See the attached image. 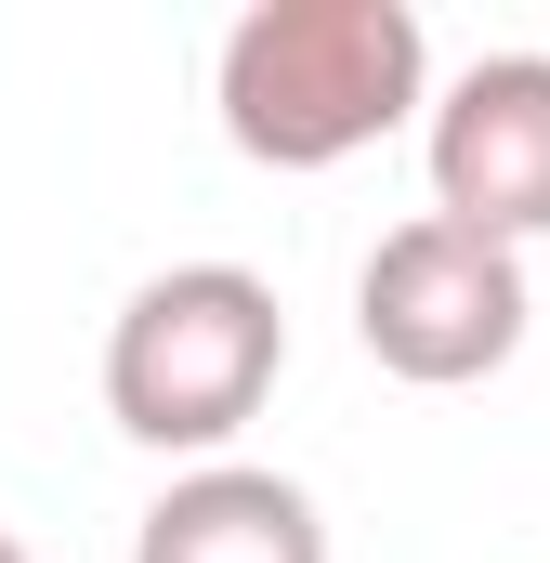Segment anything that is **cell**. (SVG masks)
<instances>
[{
  "mask_svg": "<svg viewBox=\"0 0 550 563\" xmlns=\"http://www.w3.org/2000/svg\"><path fill=\"white\" fill-rule=\"evenodd\" d=\"M210 106L250 170H341L432 106V26L407 0H250L223 26Z\"/></svg>",
  "mask_w": 550,
  "mask_h": 563,
  "instance_id": "obj_1",
  "label": "cell"
},
{
  "mask_svg": "<svg viewBox=\"0 0 550 563\" xmlns=\"http://www.w3.org/2000/svg\"><path fill=\"white\" fill-rule=\"evenodd\" d=\"M288 367V314L250 263H170L106 328V420L157 459H223Z\"/></svg>",
  "mask_w": 550,
  "mask_h": 563,
  "instance_id": "obj_2",
  "label": "cell"
},
{
  "mask_svg": "<svg viewBox=\"0 0 550 563\" xmlns=\"http://www.w3.org/2000/svg\"><path fill=\"white\" fill-rule=\"evenodd\" d=\"M525 250H498V236H472V223H446V210H419L394 223L381 250H367V276H354V341H367V367H394L419 394H459V380H498L512 354H525Z\"/></svg>",
  "mask_w": 550,
  "mask_h": 563,
  "instance_id": "obj_3",
  "label": "cell"
},
{
  "mask_svg": "<svg viewBox=\"0 0 550 563\" xmlns=\"http://www.w3.org/2000/svg\"><path fill=\"white\" fill-rule=\"evenodd\" d=\"M419 157H432V210L525 250L550 236V53H485L432 92L419 119Z\"/></svg>",
  "mask_w": 550,
  "mask_h": 563,
  "instance_id": "obj_4",
  "label": "cell"
},
{
  "mask_svg": "<svg viewBox=\"0 0 550 563\" xmlns=\"http://www.w3.org/2000/svg\"><path fill=\"white\" fill-rule=\"evenodd\" d=\"M132 563H328V511L263 459H197L132 525Z\"/></svg>",
  "mask_w": 550,
  "mask_h": 563,
  "instance_id": "obj_5",
  "label": "cell"
},
{
  "mask_svg": "<svg viewBox=\"0 0 550 563\" xmlns=\"http://www.w3.org/2000/svg\"><path fill=\"white\" fill-rule=\"evenodd\" d=\"M0 563H26V538H13V525H0Z\"/></svg>",
  "mask_w": 550,
  "mask_h": 563,
  "instance_id": "obj_6",
  "label": "cell"
}]
</instances>
